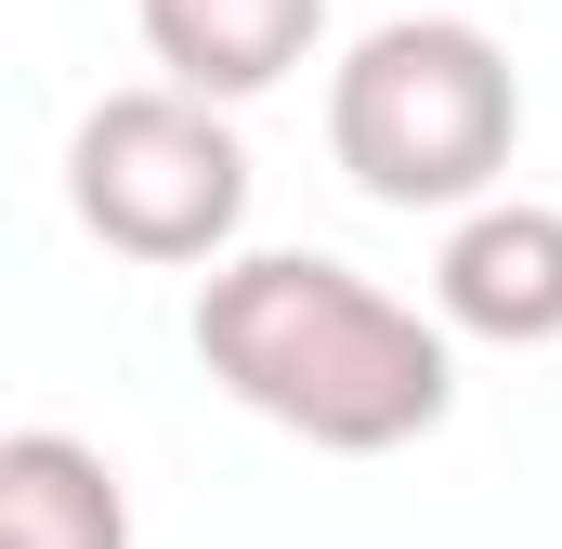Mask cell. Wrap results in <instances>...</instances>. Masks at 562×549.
<instances>
[{"label": "cell", "instance_id": "1", "mask_svg": "<svg viewBox=\"0 0 562 549\" xmlns=\"http://www.w3.org/2000/svg\"><path fill=\"white\" fill-rule=\"evenodd\" d=\"M196 367L262 406L301 445H340V458H380V445H419L458 367H445V327H419L393 288H367L353 262H314V249H249L196 288Z\"/></svg>", "mask_w": 562, "mask_h": 549}, {"label": "cell", "instance_id": "2", "mask_svg": "<svg viewBox=\"0 0 562 549\" xmlns=\"http://www.w3.org/2000/svg\"><path fill=\"white\" fill-rule=\"evenodd\" d=\"M510 132H524V92H510V53L471 13H393L327 79V144H340V170L380 210L484 197L510 170Z\"/></svg>", "mask_w": 562, "mask_h": 549}, {"label": "cell", "instance_id": "3", "mask_svg": "<svg viewBox=\"0 0 562 549\" xmlns=\"http://www.w3.org/2000/svg\"><path fill=\"white\" fill-rule=\"evenodd\" d=\"M66 197L105 249L132 262H210L249 210V144L223 132L210 92L157 79V92H105L79 144H66Z\"/></svg>", "mask_w": 562, "mask_h": 549}, {"label": "cell", "instance_id": "4", "mask_svg": "<svg viewBox=\"0 0 562 549\" xmlns=\"http://www.w3.org/2000/svg\"><path fill=\"white\" fill-rule=\"evenodd\" d=\"M445 327L471 340H562V210L550 197H484L458 236H445Z\"/></svg>", "mask_w": 562, "mask_h": 549}, {"label": "cell", "instance_id": "5", "mask_svg": "<svg viewBox=\"0 0 562 549\" xmlns=\"http://www.w3.org/2000/svg\"><path fill=\"white\" fill-rule=\"evenodd\" d=\"M314 26H327V0H144V53L183 92H210V105L276 92L288 66L314 53Z\"/></svg>", "mask_w": 562, "mask_h": 549}, {"label": "cell", "instance_id": "6", "mask_svg": "<svg viewBox=\"0 0 562 549\" xmlns=\"http://www.w3.org/2000/svg\"><path fill=\"white\" fill-rule=\"evenodd\" d=\"M0 549H132V497L79 432H0Z\"/></svg>", "mask_w": 562, "mask_h": 549}]
</instances>
